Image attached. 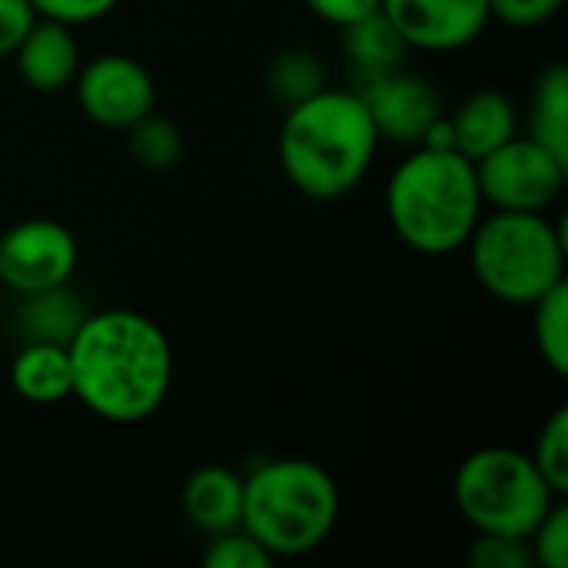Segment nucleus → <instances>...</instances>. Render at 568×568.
<instances>
[{
	"mask_svg": "<svg viewBox=\"0 0 568 568\" xmlns=\"http://www.w3.org/2000/svg\"><path fill=\"white\" fill-rule=\"evenodd\" d=\"M406 40L393 27V20L383 13V7L349 27H343V53L353 67V77L359 73H383L396 70L406 57Z\"/></svg>",
	"mask_w": 568,
	"mask_h": 568,
	"instance_id": "nucleus-17",
	"label": "nucleus"
},
{
	"mask_svg": "<svg viewBox=\"0 0 568 568\" xmlns=\"http://www.w3.org/2000/svg\"><path fill=\"white\" fill-rule=\"evenodd\" d=\"M379 150V133L356 90H329L286 106L280 126V166L313 200H339L363 183Z\"/></svg>",
	"mask_w": 568,
	"mask_h": 568,
	"instance_id": "nucleus-2",
	"label": "nucleus"
},
{
	"mask_svg": "<svg viewBox=\"0 0 568 568\" xmlns=\"http://www.w3.org/2000/svg\"><path fill=\"white\" fill-rule=\"evenodd\" d=\"M203 562L206 568H270L273 556L246 529H230V532L210 536Z\"/></svg>",
	"mask_w": 568,
	"mask_h": 568,
	"instance_id": "nucleus-23",
	"label": "nucleus"
},
{
	"mask_svg": "<svg viewBox=\"0 0 568 568\" xmlns=\"http://www.w3.org/2000/svg\"><path fill=\"white\" fill-rule=\"evenodd\" d=\"M456 150L473 163L516 136V106L503 90L483 87L469 93L449 116Z\"/></svg>",
	"mask_w": 568,
	"mask_h": 568,
	"instance_id": "nucleus-13",
	"label": "nucleus"
},
{
	"mask_svg": "<svg viewBox=\"0 0 568 568\" xmlns=\"http://www.w3.org/2000/svg\"><path fill=\"white\" fill-rule=\"evenodd\" d=\"M10 386L20 399L50 406L73 393L70 356L60 343H23L10 363Z\"/></svg>",
	"mask_w": 568,
	"mask_h": 568,
	"instance_id": "nucleus-15",
	"label": "nucleus"
},
{
	"mask_svg": "<svg viewBox=\"0 0 568 568\" xmlns=\"http://www.w3.org/2000/svg\"><path fill=\"white\" fill-rule=\"evenodd\" d=\"M566 173V160L549 153L532 136H513L476 160L479 193L493 210L546 213L562 196Z\"/></svg>",
	"mask_w": 568,
	"mask_h": 568,
	"instance_id": "nucleus-7",
	"label": "nucleus"
},
{
	"mask_svg": "<svg viewBox=\"0 0 568 568\" xmlns=\"http://www.w3.org/2000/svg\"><path fill=\"white\" fill-rule=\"evenodd\" d=\"M532 559L542 568H566L568 566V509L556 503L546 519L532 529L529 536Z\"/></svg>",
	"mask_w": 568,
	"mask_h": 568,
	"instance_id": "nucleus-25",
	"label": "nucleus"
},
{
	"mask_svg": "<svg viewBox=\"0 0 568 568\" xmlns=\"http://www.w3.org/2000/svg\"><path fill=\"white\" fill-rule=\"evenodd\" d=\"M13 57H17V70H20L23 83L33 90H43V93L67 87L80 70V47H77L70 27L47 20V17L33 20L27 37L17 43Z\"/></svg>",
	"mask_w": 568,
	"mask_h": 568,
	"instance_id": "nucleus-12",
	"label": "nucleus"
},
{
	"mask_svg": "<svg viewBox=\"0 0 568 568\" xmlns=\"http://www.w3.org/2000/svg\"><path fill=\"white\" fill-rule=\"evenodd\" d=\"M83 316L87 313H83L77 293L63 283L53 290L20 296L17 329H20L23 343H60V346H67L70 336L77 333V326L83 323Z\"/></svg>",
	"mask_w": 568,
	"mask_h": 568,
	"instance_id": "nucleus-16",
	"label": "nucleus"
},
{
	"mask_svg": "<svg viewBox=\"0 0 568 568\" xmlns=\"http://www.w3.org/2000/svg\"><path fill=\"white\" fill-rule=\"evenodd\" d=\"M266 87H270L273 100L293 106L326 87V70L316 53L293 47V50H283L273 57V63L266 70Z\"/></svg>",
	"mask_w": 568,
	"mask_h": 568,
	"instance_id": "nucleus-20",
	"label": "nucleus"
},
{
	"mask_svg": "<svg viewBox=\"0 0 568 568\" xmlns=\"http://www.w3.org/2000/svg\"><path fill=\"white\" fill-rule=\"evenodd\" d=\"M77 103L83 116L106 130H126L146 116L156 103L153 77L146 67L123 53L93 57L77 70Z\"/></svg>",
	"mask_w": 568,
	"mask_h": 568,
	"instance_id": "nucleus-9",
	"label": "nucleus"
},
{
	"mask_svg": "<svg viewBox=\"0 0 568 568\" xmlns=\"http://www.w3.org/2000/svg\"><path fill=\"white\" fill-rule=\"evenodd\" d=\"M469 566L473 568H532V549L529 539H513V536H489L479 532L476 542L469 546Z\"/></svg>",
	"mask_w": 568,
	"mask_h": 568,
	"instance_id": "nucleus-24",
	"label": "nucleus"
},
{
	"mask_svg": "<svg viewBox=\"0 0 568 568\" xmlns=\"http://www.w3.org/2000/svg\"><path fill=\"white\" fill-rule=\"evenodd\" d=\"M466 246L473 276L503 303L532 306L566 283V236L542 213L496 210L479 216Z\"/></svg>",
	"mask_w": 568,
	"mask_h": 568,
	"instance_id": "nucleus-5",
	"label": "nucleus"
},
{
	"mask_svg": "<svg viewBox=\"0 0 568 568\" xmlns=\"http://www.w3.org/2000/svg\"><path fill=\"white\" fill-rule=\"evenodd\" d=\"M73 393L93 416L133 426L150 419L173 383L166 333L136 310L83 316L67 343Z\"/></svg>",
	"mask_w": 568,
	"mask_h": 568,
	"instance_id": "nucleus-1",
	"label": "nucleus"
},
{
	"mask_svg": "<svg viewBox=\"0 0 568 568\" xmlns=\"http://www.w3.org/2000/svg\"><path fill=\"white\" fill-rule=\"evenodd\" d=\"M386 213L396 236L423 256L463 250L483 216L476 163L459 150L416 146L389 176Z\"/></svg>",
	"mask_w": 568,
	"mask_h": 568,
	"instance_id": "nucleus-3",
	"label": "nucleus"
},
{
	"mask_svg": "<svg viewBox=\"0 0 568 568\" xmlns=\"http://www.w3.org/2000/svg\"><path fill=\"white\" fill-rule=\"evenodd\" d=\"M532 463L539 469V476L549 483V489L562 499L568 493V409L559 406L552 413V419L542 426L539 439H536V453Z\"/></svg>",
	"mask_w": 568,
	"mask_h": 568,
	"instance_id": "nucleus-22",
	"label": "nucleus"
},
{
	"mask_svg": "<svg viewBox=\"0 0 568 568\" xmlns=\"http://www.w3.org/2000/svg\"><path fill=\"white\" fill-rule=\"evenodd\" d=\"M379 7L409 50L429 53L469 47L493 20L489 0H383Z\"/></svg>",
	"mask_w": 568,
	"mask_h": 568,
	"instance_id": "nucleus-11",
	"label": "nucleus"
},
{
	"mask_svg": "<svg viewBox=\"0 0 568 568\" xmlns=\"http://www.w3.org/2000/svg\"><path fill=\"white\" fill-rule=\"evenodd\" d=\"M349 90H356L366 103L379 140L389 143H419L433 120L443 113L436 87L419 73H403L399 67L383 73H359L353 77Z\"/></svg>",
	"mask_w": 568,
	"mask_h": 568,
	"instance_id": "nucleus-10",
	"label": "nucleus"
},
{
	"mask_svg": "<svg viewBox=\"0 0 568 568\" xmlns=\"http://www.w3.org/2000/svg\"><path fill=\"white\" fill-rule=\"evenodd\" d=\"M566 0H489V13L509 27H539L562 10Z\"/></svg>",
	"mask_w": 568,
	"mask_h": 568,
	"instance_id": "nucleus-27",
	"label": "nucleus"
},
{
	"mask_svg": "<svg viewBox=\"0 0 568 568\" xmlns=\"http://www.w3.org/2000/svg\"><path fill=\"white\" fill-rule=\"evenodd\" d=\"M379 3L383 0H306V7L320 20H326V23H333L339 30L356 23V20H363V17H369V13H376Z\"/></svg>",
	"mask_w": 568,
	"mask_h": 568,
	"instance_id": "nucleus-29",
	"label": "nucleus"
},
{
	"mask_svg": "<svg viewBox=\"0 0 568 568\" xmlns=\"http://www.w3.org/2000/svg\"><path fill=\"white\" fill-rule=\"evenodd\" d=\"M120 0H30V7L37 10V17L77 27V23H93L100 17H106L110 10H116Z\"/></svg>",
	"mask_w": 568,
	"mask_h": 568,
	"instance_id": "nucleus-26",
	"label": "nucleus"
},
{
	"mask_svg": "<svg viewBox=\"0 0 568 568\" xmlns=\"http://www.w3.org/2000/svg\"><path fill=\"white\" fill-rule=\"evenodd\" d=\"M453 499L476 532L529 539L559 496L539 476L532 456L486 446L459 463Z\"/></svg>",
	"mask_w": 568,
	"mask_h": 568,
	"instance_id": "nucleus-6",
	"label": "nucleus"
},
{
	"mask_svg": "<svg viewBox=\"0 0 568 568\" xmlns=\"http://www.w3.org/2000/svg\"><path fill=\"white\" fill-rule=\"evenodd\" d=\"M33 20L37 10L30 7V0H0V57H10L17 50Z\"/></svg>",
	"mask_w": 568,
	"mask_h": 568,
	"instance_id": "nucleus-28",
	"label": "nucleus"
},
{
	"mask_svg": "<svg viewBox=\"0 0 568 568\" xmlns=\"http://www.w3.org/2000/svg\"><path fill=\"white\" fill-rule=\"evenodd\" d=\"M77 240L57 220H23L0 236V283L17 296L70 283Z\"/></svg>",
	"mask_w": 568,
	"mask_h": 568,
	"instance_id": "nucleus-8",
	"label": "nucleus"
},
{
	"mask_svg": "<svg viewBox=\"0 0 568 568\" xmlns=\"http://www.w3.org/2000/svg\"><path fill=\"white\" fill-rule=\"evenodd\" d=\"M126 146L130 156L153 173L173 170L183 156V133L176 130V123H170L166 116H156L153 110L146 116H140L133 126H126Z\"/></svg>",
	"mask_w": 568,
	"mask_h": 568,
	"instance_id": "nucleus-21",
	"label": "nucleus"
},
{
	"mask_svg": "<svg viewBox=\"0 0 568 568\" xmlns=\"http://www.w3.org/2000/svg\"><path fill=\"white\" fill-rule=\"evenodd\" d=\"M532 336L542 363L556 376H568V283L532 303Z\"/></svg>",
	"mask_w": 568,
	"mask_h": 568,
	"instance_id": "nucleus-19",
	"label": "nucleus"
},
{
	"mask_svg": "<svg viewBox=\"0 0 568 568\" xmlns=\"http://www.w3.org/2000/svg\"><path fill=\"white\" fill-rule=\"evenodd\" d=\"M183 513L203 536L240 529L243 523V479L223 466H203L190 473L183 486Z\"/></svg>",
	"mask_w": 568,
	"mask_h": 568,
	"instance_id": "nucleus-14",
	"label": "nucleus"
},
{
	"mask_svg": "<svg viewBox=\"0 0 568 568\" xmlns=\"http://www.w3.org/2000/svg\"><path fill=\"white\" fill-rule=\"evenodd\" d=\"M529 136L549 153L568 163V70L566 63H549L532 90L529 103Z\"/></svg>",
	"mask_w": 568,
	"mask_h": 568,
	"instance_id": "nucleus-18",
	"label": "nucleus"
},
{
	"mask_svg": "<svg viewBox=\"0 0 568 568\" xmlns=\"http://www.w3.org/2000/svg\"><path fill=\"white\" fill-rule=\"evenodd\" d=\"M339 523L336 479L310 459H270L243 479V523L273 559L320 549Z\"/></svg>",
	"mask_w": 568,
	"mask_h": 568,
	"instance_id": "nucleus-4",
	"label": "nucleus"
}]
</instances>
